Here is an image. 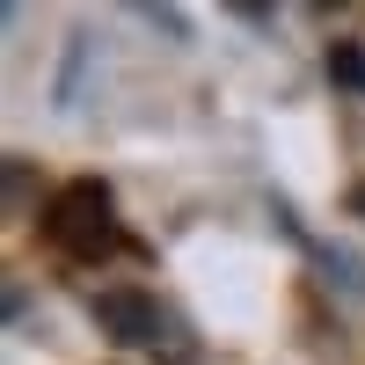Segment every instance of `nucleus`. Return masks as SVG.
<instances>
[{
    "label": "nucleus",
    "instance_id": "1",
    "mask_svg": "<svg viewBox=\"0 0 365 365\" xmlns=\"http://www.w3.org/2000/svg\"><path fill=\"white\" fill-rule=\"evenodd\" d=\"M44 234L58 241V249H73V256H96L110 241V190L103 182H73V190L44 212Z\"/></svg>",
    "mask_w": 365,
    "mask_h": 365
},
{
    "label": "nucleus",
    "instance_id": "2",
    "mask_svg": "<svg viewBox=\"0 0 365 365\" xmlns=\"http://www.w3.org/2000/svg\"><path fill=\"white\" fill-rule=\"evenodd\" d=\"M103 329L117 344H132V351H154L161 336H168V307L154 292H110L103 299Z\"/></svg>",
    "mask_w": 365,
    "mask_h": 365
},
{
    "label": "nucleus",
    "instance_id": "3",
    "mask_svg": "<svg viewBox=\"0 0 365 365\" xmlns=\"http://www.w3.org/2000/svg\"><path fill=\"white\" fill-rule=\"evenodd\" d=\"M336 73H344V88H365V58H358V51H351V44H344V51H336Z\"/></svg>",
    "mask_w": 365,
    "mask_h": 365
},
{
    "label": "nucleus",
    "instance_id": "4",
    "mask_svg": "<svg viewBox=\"0 0 365 365\" xmlns=\"http://www.w3.org/2000/svg\"><path fill=\"white\" fill-rule=\"evenodd\" d=\"M358 212H365V182H358Z\"/></svg>",
    "mask_w": 365,
    "mask_h": 365
}]
</instances>
